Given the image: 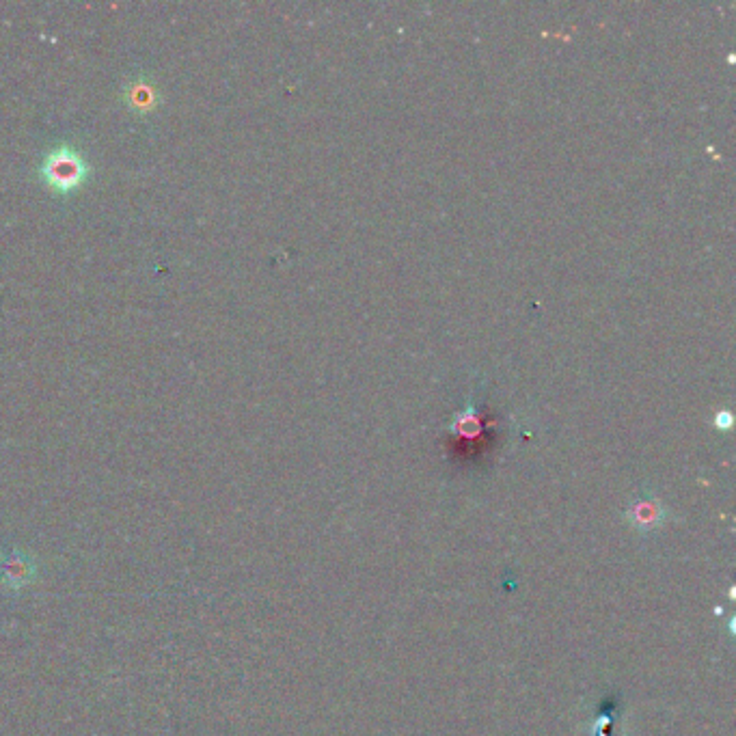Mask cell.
<instances>
[{
    "mask_svg": "<svg viewBox=\"0 0 736 736\" xmlns=\"http://www.w3.org/2000/svg\"><path fill=\"white\" fill-rule=\"evenodd\" d=\"M37 579V562L20 549L9 551L0 562V583L9 590H22Z\"/></svg>",
    "mask_w": 736,
    "mask_h": 736,
    "instance_id": "cell-2",
    "label": "cell"
},
{
    "mask_svg": "<svg viewBox=\"0 0 736 736\" xmlns=\"http://www.w3.org/2000/svg\"><path fill=\"white\" fill-rule=\"evenodd\" d=\"M715 426H717L719 430H728V428L732 426V415H730L728 411L717 413V417H715Z\"/></svg>",
    "mask_w": 736,
    "mask_h": 736,
    "instance_id": "cell-5",
    "label": "cell"
},
{
    "mask_svg": "<svg viewBox=\"0 0 736 736\" xmlns=\"http://www.w3.org/2000/svg\"><path fill=\"white\" fill-rule=\"evenodd\" d=\"M452 430L454 432H462V434H475L477 430H480V421H477V413H475V404L469 402L467 411L456 415L454 424H452Z\"/></svg>",
    "mask_w": 736,
    "mask_h": 736,
    "instance_id": "cell-4",
    "label": "cell"
},
{
    "mask_svg": "<svg viewBox=\"0 0 736 736\" xmlns=\"http://www.w3.org/2000/svg\"><path fill=\"white\" fill-rule=\"evenodd\" d=\"M126 100H128V106L134 108V111L147 113L156 106V89H154L152 83H147V80L139 78V80H134V83L128 87Z\"/></svg>",
    "mask_w": 736,
    "mask_h": 736,
    "instance_id": "cell-3",
    "label": "cell"
},
{
    "mask_svg": "<svg viewBox=\"0 0 736 736\" xmlns=\"http://www.w3.org/2000/svg\"><path fill=\"white\" fill-rule=\"evenodd\" d=\"M87 173L85 158L67 145L50 152L42 167L44 182L57 193H72L87 180Z\"/></svg>",
    "mask_w": 736,
    "mask_h": 736,
    "instance_id": "cell-1",
    "label": "cell"
}]
</instances>
